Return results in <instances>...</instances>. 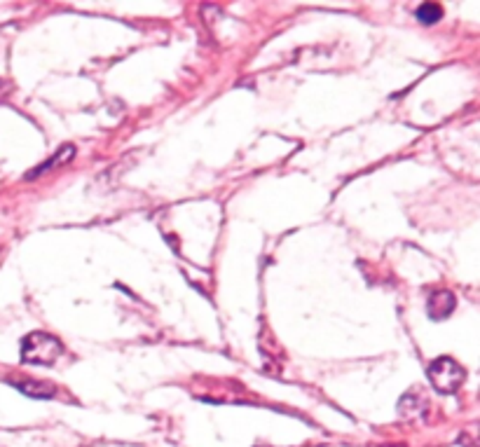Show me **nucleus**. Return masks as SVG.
Returning <instances> with one entry per match:
<instances>
[{
	"instance_id": "obj_2",
	"label": "nucleus",
	"mask_w": 480,
	"mask_h": 447,
	"mask_svg": "<svg viewBox=\"0 0 480 447\" xmlns=\"http://www.w3.org/2000/svg\"><path fill=\"white\" fill-rule=\"evenodd\" d=\"M426 375H429V382L434 384L436 391L448 393V396L457 393L461 389V384H464V379H466L464 368H461L457 361L450 358V356L436 358L434 363L429 366Z\"/></svg>"
},
{
	"instance_id": "obj_1",
	"label": "nucleus",
	"mask_w": 480,
	"mask_h": 447,
	"mask_svg": "<svg viewBox=\"0 0 480 447\" xmlns=\"http://www.w3.org/2000/svg\"><path fill=\"white\" fill-rule=\"evenodd\" d=\"M64 356V344L49 333H31L21 340V361L31 366H54Z\"/></svg>"
},
{
	"instance_id": "obj_5",
	"label": "nucleus",
	"mask_w": 480,
	"mask_h": 447,
	"mask_svg": "<svg viewBox=\"0 0 480 447\" xmlns=\"http://www.w3.org/2000/svg\"><path fill=\"white\" fill-rule=\"evenodd\" d=\"M417 19L424 24H438L443 19V7L438 3H424L417 7Z\"/></svg>"
},
{
	"instance_id": "obj_3",
	"label": "nucleus",
	"mask_w": 480,
	"mask_h": 447,
	"mask_svg": "<svg viewBox=\"0 0 480 447\" xmlns=\"http://www.w3.org/2000/svg\"><path fill=\"white\" fill-rule=\"evenodd\" d=\"M426 307H429L431 318L438 321V318H445L452 314L454 307H457V300H454V295L450 291H436V293H431V298H429Z\"/></svg>"
},
{
	"instance_id": "obj_4",
	"label": "nucleus",
	"mask_w": 480,
	"mask_h": 447,
	"mask_svg": "<svg viewBox=\"0 0 480 447\" xmlns=\"http://www.w3.org/2000/svg\"><path fill=\"white\" fill-rule=\"evenodd\" d=\"M12 386L31 398H52L54 396V386L47 382H12Z\"/></svg>"
}]
</instances>
